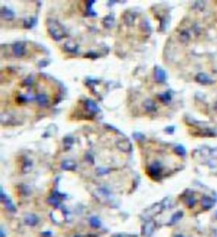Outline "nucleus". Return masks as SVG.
<instances>
[{"instance_id": "nucleus-1", "label": "nucleus", "mask_w": 217, "mask_h": 237, "mask_svg": "<svg viewBox=\"0 0 217 237\" xmlns=\"http://www.w3.org/2000/svg\"><path fill=\"white\" fill-rule=\"evenodd\" d=\"M155 228V223L154 221H147L143 227V233L145 236H149L152 234L153 231H154Z\"/></svg>"}, {"instance_id": "nucleus-2", "label": "nucleus", "mask_w": 217, "mask_h": 237, "mask_svg": "<svg viewBox=\"0 0 217 237\" xmlns=\"http://www.w3.org/2000/svg\"><path fill=\"white\" fill-rule=\"evenodd\" d=\"M196 81H198V83H201L203 85H210L213 83L212 79L210 78L207 75H205L204 73H199L196 76Z\"/></svg>"}, {"instance_id": "nucleus-3", "label": "nucleus", "mask_w": 217, "mask_h": 237, "mask_svg": "<svg viewBox=\"0 0 217 237\" xmlns=\"http://www.w3.org/2000/svg\"><path fill=\"white\" fill-rule=\"evenodd\" d=\"M215 202L213 199H211L209 197H203L201 199V205L204 209H210L214 206Z\"/></svg>"}, {"instance_id": "nucleus-4", "label": "nucleus", "mask_w": 217, "mask_h": 237, "mask_svg": "<svg viewBox=\"0 0 217 237\" xmlns=\"http://www.w3.org/2000/svg\"><path fill=\"white\" fill-rule=\"evenodd\" d=\"M161 210H162V208H161L159 205H156L155 207H154V208H150L149 209H148V210L145 212L144 216L148 218H151L153 217L154 215L159 214V212L161 211Z\"/></svg>"}, {"instance_id": "nucleus-5", "label": "nucleus", "mask_w": 217, "mask_h": 237, "mask_svg": "<svg viewBox=\"0 0 217 237\" xmlns=\"http://www.w3.org/2000/svg\"><path fill=\"white\" fill-rule=\"evenodd\" d=\"M26 223L29 225H34L37 223V218L34 215H28L26 218Z\"/></svg>"}, {"instance_id": "nucleus-6", "label": "nucleus", "mask_w": 217, "mask_h": 237, "mask_svg": "<svg viewBox=\"0 0 217 237\" xmlns=\"http://www.w3.org/2000/svg\"><path fill=\"white\" fill-rule=\"evenodd\" d=\"M181 217H182V213L181 212H178V213L175 214L171 218V224H174L176 222H177L179 219H181Z\"/></svg>"}, {"instance_id": "nucleus-7", "label": "nucleus", "mask_w": 217, "mask_h": 237, "mask_svg": "<svg viewBox=\"0 0 217 237\" xmlns=\"http://www.w3.org/2000/svg\"><path fill=\"white\" fill-rule=\"evenodd\" d=\"M90 224L93 227L97 228L100 225V221L98 220L97 218H92L90 219Z\"/></svg>"}, {"instance_id": "nucleus-8", "label": "nucleus", "mask_w": 217, "mask_h": 237, "mask_svg": "<svg viewBox=\"0 0 217 237\" xmlns=\"http://www.w3.org/2000/svg\"><path fill=\"white\" fill-rule=\"evenodd\" d=\"M187 204H188V206L189 208H193V207L196 204V199H195L194 197H189L188 200H187Z\"/></svg>"}, {"instance_id": "nucleus-9", "label": "nucleus", "mask_w": 217, "mask_h": 237, "mask_svg": "<svg viewBox=\"0 0 217 237\" xmlns=\"http://www.w3.org/2000/svg\"><path fill=\"white\" fill-rule=\"evenodd\" d=\"M175 151L176 152V153L177 154H179V155H181V156H183V155H185V149L182 147L181 146H177L175 148Z\"/></svg>"}, {"instance_id": "nucleus-10", "label": "nucleus", "mask_w": 217, "mask_h": 237, "mask_svg": "<svg viewBox=\"0 0 217 237\" xmlns=\"http://www.w3.org/2000/svg\"><path fill=\"white\" fill-rule=\"evenodd\" d=\"M210 155L213 157L214 159H217V147L216 148H214V149H211Z\"/></svg>"}, {"instance_id": "nucleus-11", "label": "nucleus", "mask_w": 217, "mask_h": 237, "mask_svg": "<svg viewBox=\"0 0 217 237\" xmlns=\"http://www.w3.org/2000/svg\"><path fill=\"white\" fill-rule=\"evenodd\" d=\"M112 237H135L133 235H115Z\"/></svg>"}, {"instance_id": "nucleus-12", "label": "nucleus", "mask_w": 217, "mask_h": 237, "mask_svg": "<svg viewBox=\"0 0 217 237\" xmlns=\"http://www.w3.org/2000/svg\"><path fill=\"white\" fill-rule=\"evenodd\" d=\"M215 111L217 112V102L216 104H215Z\"/></svg>"}, {"instance_id": "nucleus-13", "label": "nucleus", "mask_w": 217, "mask_h": 237, "mask_svg": "<svg viewBox=\"0 0 217 237\" xmlns=\"http://www.w3.org/2000/svg\"><path fill=\"white\" fill-rule=\"evenodd\" d=\"M176 237H183V236H182L181 235H176Z\"/></svg>"}, {"instance_id": "nucleus-14", "label": "nucleus", "mask_w": 217, "mask_h": 237, "mask_svg": "<svg viewBox=\"0 0 217 237\" xmlns=\"http://www.w3.org/2000/svg\"><path fill=\"white\" fill-rule=\"evenodd\" d=\"M216 215H217V214H216Z\"/></svg>"}]
</instances>
